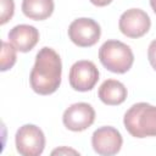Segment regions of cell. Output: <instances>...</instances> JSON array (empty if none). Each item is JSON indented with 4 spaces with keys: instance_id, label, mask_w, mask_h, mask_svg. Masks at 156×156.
I'll return each mask as SVG.
<instances>
[{
    "instance_id": "obj_1",
    "label": "cell",
    "mask_w": 156,
    "mask_h": 156,
    "mask_svg": "<svg viewBox=\"0 0 156 156\" xmlns=\"http://www.w3.org/2000/svg\"><path fill=\"white\" fill-rule=\"evenodd\" d=\"M62 62L58 54L48 46L41 48L32 68L29 82L32 89L40 95L55 93L61 84Z\"/></svg>"
},
{
    "instance_id": "obj_12",
    "label": "cell",
    "mask_w": 156,
    "mask_h": 156,
    "mask_svg": "<svg viewBox=\"0 0 156 156\" xmlns=\"http://www.w3.org/2000/svg\"><path fill=\"white\" fill-rule=\"evenodd\" d=\"M54 0H23L22 12L26 17L35 21H43L54 12Z\"/></svg>"
},
{
    "instance_id": "obj_13",
    "label": "cell",
    "mask_w": 156,
    "mask_h": 156,
    "mask_svg": "<svg viewBox=\"0 0 156 156\" xmlns=\"http://www.w3.org/2000/svg\"><path fill=\"white\" fill-rule=\"evenodd\" d=\"M16 48L7 41H2L1 48V60H0V69L2 72L12 68V66L16 63Z\"/></svg>"
},
{
    "instance_id": "obj_15",
    "label": "cell",
    "mask_w": 156,
    "mask_h": 156,
    "mask_svg": "<svg viewBox=\"0 0 156 156\" xmlns=\"http://www.w3.org/2000/svg\"><path fill=\"white\" fill-rule=\"evenodd\" d=\"M147 58H149V62L152 66V68L156 71V39L152 40L150 43V45H149V49H147Z\"/></svg>"
},
{
    "instance_id": "obj_7",
    "label": "cell",
    "mask_w": 156,
    "mask_h": 156,
    "mask_svg": "<svg viewBox=\"0 0 156 156\" xmlns=\"http://www.w3.org/2000/svg\"><path fill=\"white\" fill-rule=\"evenodd\" d=\"M151 26L149 15L140 9L124 11L118 21L119 30L128 38H140L145 35Z\"/></svg>"
},
{
    "instance_id": "obj_10",
    "label": "cell",
    "mask_w": 156,
    "mask_h": 156,
    "mask_svg": "<svg viewBox=\"0 0 156 156\" xmlns=\"http://www.w3.org/2000/svg\"><path fill=\"white\" fill-rule=\"evenodd\" d=\"M10 43L21 52L30 51L39 41V32L29 24H17L9 32Z\"/></svg>"
},
{
    "instance_id": "obj_2",
    "label": "cell",
    "mask_w": 156,
    "mask_h": 156,
    "mask_svg": "<svg viewBox=\"0 0 156 156\" xmlns=\"http://www.w3.org/2000/svg\"><path fill=\"white\" fill-rule=\"evenodd\" d=\"M123 123L134 138L156 136V106L147 102L134 104L124 113Z\"/></svg>"
},
{
    "instance_id": "obj_11",
    "label": "cell",
    "mask_w": 156,
    "mask_h": 156,
    "mask_svg": "<svg viewBox=\"0 0 156 156\" xmlns=\"http://www.w3.org/2000/svg\"><path fill=\"white\" fill-rule=\"evenodd\" d=\"M99 98L106 105H119L127 98V88L119 80L106 79L99 88Z\"/></svg>"
},
{
    "instance_id": "obj_4",
    "label": "cell",
    "mask_w": 156,
    "mask_h": 156,
    "mask_svg": "<svg viewBox=\"0 0 156 156\" xmlns=\"http://www.w3.org/2000/svg\"><path fill=\"white\" fill-rule=\"evenodd\" d=\"M16 149L22 156H39L45 147V135L34 124H23L15 136Z\"/></svg>"
},
{
    "instance_id": "obj_6",
    "label": "cell",
    "mask_w": 156,
    "mask_h": 156,
    "mask_svg": "<svg viewBox=\"0 0 156 156\" xmlns=\"http://www.w3.org/2000/svg\"><path fill=\"white\" fill-rule=\"evenodd\" d=\"M69 84L74 90L89 91L99 80V69L94 62L80 60L72 65L69 69Z\"/></svg>"
},
{
    "instance_id": "obj_3",
    "label": "cell",
    "mask_w": 156,
    "mask_h": 156,
    "mask_svg": "<svg viewBox=\"0 0 156 156\" xmlns=\"http://www.w3.org/2000/svg\"><path fill=\"white\" fill-rule=\"evenodd\" d=\"M100 62L113 73H126L134 62L132 49L119 40H107L99 50Z\"/></svg>"
},
{
    "instance_id": "obj_17",
    "label": "cell",
    "mask_w": 156,
    "mask_h": 156,
    "mask_svg": "<svg viewBox=\"0 0 156 156\" xmlns=\"http://www.w3.org/2000/svg\"><path fill=\"white\" fill-rule=\"evenodd\" d=\"M112 0H90V2L95 6H99V7H102V6H106L108 4H111Z\"/></svg>"
},
{
    "instance_id": "obj_8",
    "label": "cell",
    "mask_w": 156,
    "mask_h": 156,
    "mask_svg": "<svg viewBox=\"0 0 156 156\" xmlns=\"http://www.w3.org/2000/svg\"><path fill=\"white\" fill-rule=\"evenodd\" d=\"M95 121V111L87 102L72 104L65 110L62 122L65 127L72 132H82L89 128Z\"/></svg>"
},
{
    "instance_id": "obj_5",
    "label": "cell",
    "mask_w": 156,
    "mask_h": 156,
    "mask_svg": "<svg viewBox=\"0 0 156 156\" xmlns=\"http://www.w3.org/2000/svg\"><path fill=\"white\" fill-rule=\"evenodd\" d=\"M101 35V29L98 22L91 18L82 17L74 20L68 27V37L73 44L80 48L95 45Z\"/></svg>"
},
{
    "instance_id": "obj_14",
    "label": "cell",
    "mask_w": 156,
    "mask_h": 156,
    "mask_svg": "<svg viewBox=\"0 0 156 156\" xmlns=\"http://www.w3.org/2000/svg\"><path fill=\"white\" fill-rule=\"evenodd\" d=\"M1 4V12H0V23L5 24L9 22L15 12V2L13 0H0Z\"/></svg>"
},
{
    "instance_id": "obj_18",
    "label": "cell",
    "mask_w": 156,
    "mask_h": 156,
    "mask_svg": "<svg viewBox=\"0 0 156 156\" xmlns=\"http://www.w3.org/2000/svg\"><path fill=\"white\" fill-rule=\"evenodd\" d=\"M150 5H151L152 11H154L155 15H156V0H150Z\"/></svg>"
},
{
    "instance_id": "obj_9",
    "label": "cell",
    "mask_w": 156,
    "mask_h": 156,
    "mask_svg": "<svg viewBox=\"0 0 156 156\" xmlns=\"http://www.w3.org/2000/svg\"><path fill=\"white\" fill-rule=\"evenodd\" d=\"M123 144L121 133L110 126L98 128L91 136V145L95 152L102 156L116 155Z\"/></svg>"
},
{
    "instance_id": "obj_16",
    "label": "cell",
    "mask_w": 156,
    "mask_h": 156,
    "mask_svg": "<svg viewBox=\"0 0 156 156\" xmlns=\"http://www.w3.org/2000/svg\"><path fill=\"white\" fill-rule=\"evenodd\" d=\"M51 154H52V155H55V154H74V155H77V154H79V152H77L76 150H72V149L61 147V149H56V150H54Z\"/></svg>"
}]
</instances>
